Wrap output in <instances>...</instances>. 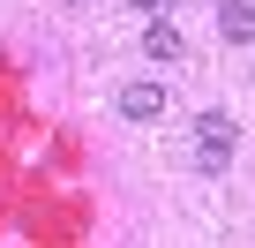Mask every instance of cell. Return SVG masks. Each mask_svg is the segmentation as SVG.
<instances>
[{
	"label": "cell",
	"instance_id": "6da1fadb",
	"mask_svg": "<svg viewBox=\"0 0 255 248\" xmlns=\"http://www.w3.org/2000/svg\"><path fill=\"white\" fill-rule=\"evenodd\" d=\"M225 158H233V120H225V113H203V120H195V166L218 173Z\"/></svg>",
	"mask_w": 255,
	"mask_h": 248
},
{
	"label": "cell",
	"instance_id": "277c9868",
	"mask_svg": "<svg viewBox=\"0 0 255 248\" xmlns=\"http://www.w3.org/2000/svg\"><path fill=\"white\" fill-rule=\"evenodd\" d=\"M120 113H128V120H158V113H165V90H158V83H128V90H120Z\"/></svg>",
	"mask_w": 255,
	"mask_h": 248
},
{
	"label": "cell",
	"instance_id": "5b68a950",
	"mask_svg": "<svg viewBox=\"0 0 255 248\" xmlns=\"http://www.w3.org/2000/svg\"><path fill=\"white\" fill-rule=\"evenodd\" d=\"M120 8H135V15H158V8H165V0H120Z\"/></svg>",
	"mask_w": 255,
	"mask_h": 248
},
{
	"label": "cell",
	"instance_id": "7a4b0ae2",
	"mask_svg": "<svg viewBox=\"0 0 255 248\" xmlns=\"http://www.w3.org/2000/svg\"><path fill=\"white\" fill-rule=\"evenodd\" d=\"M218 30L225 45H255V0H218Z\"/></svg>",
	"mask_w": 255,
	"mask_h": 248
},
{
	"label": "cell",
	"instance_id": "3957f363",
	"mask_svg": "<svg viewBox=\"0 0 255 248\" xmlns=\"http://www.w3.org/2000/svg\"><path fill=\"white\" fill-rule=\"evenodd\" d=\"M143 53H150V60H180V53H188V38H180V23H165V15H150V23H143Z\"/></svg>",
	"mask_w": 255,
	"mask_h": 248
}]
</instances>
